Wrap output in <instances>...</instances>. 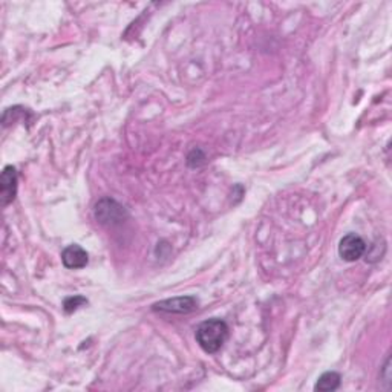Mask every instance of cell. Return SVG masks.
<instances>
[{
  "mask_svg": "<svg viewBox=\"0 0 392 392\" xmlns=\"http://www.w3.org/2000/svg\"><path fill=\"white\" fill-rule=\"evenodd\" d=\"M84 303H88V301H86L83 296H72V297L66 299L65 303H63V308H65L66 313L71 314V313H74V311H77L78 307H82V305H84Z\"/></svg>",
  "mask_w": 392,
  "mask_h": 392,
  "instance_id": "cell-8",
  "label": "cell"
},
{
  "mask_svg": "<svg viewBox=\"0 0 392 392\" xmlns=\"http://www.w3.org/2000/svg\"><path fill=\"white\" fill-rule=\"evenodd\" d=\"M341 380L342 377L338 373H334V371H328V373H323L321 377L317 378V383L314 389L316 391H336L338 387H341Z\"/></svg>",
  "mask_w": 392,
  "mask_h": 392,
  "instance_id": "cell-7",
  "label": "cell"
},
{
  "mask_svg": "<svg viewBox=\"0 0 392 392\" xmlns=\"http://www.w3.org/2000/svg\"><path fill=\"white\" fill-rule=\"evenodd\" d=\"M367 251V244L363 239L356 233H348L341 239L338 244V255L347 262H356Z\"/></svg>",
  "mask_w": 392,
  "mask_h": 392,
  "instance_id": "cell-4",
  "label": "cell"
},
{
  "mask_svg": "<svg viewBox=\"0 0 392 392\" xmlns=\"http://www.w3.org/2000/svg\"><path fill=\"white\" fill-rule=\"evenodd\" d=\"M88 253L83 247H80L78 244H72L69 247H66L62 253V262L66 268L69 270H80L84 268L88 265Z\"/></svg>",
  "mask_w": 392,
  "mask_h": 392,
  "instance_id": "cell-6",
  "label": "cell"
},
{
  "mask_svg": "<svg viewBox=\"0 0 392 392\" xmlns=\"http://www.w3.org/2000/svg\"><path fill=\"white\" fill-rule=\"evenodd\" d=\"M128 216V210L117 203L115 199L103 198L95 205V218L100 224L117 225L122 224Z\"/></svg>",
  "mask_w": 392,
  "mask_h": 392,
  "instance_id": "cell-2",
  "label": "cell"
},
{
  "mask_svg": "<svg viewBox=\"0 0 392 392\" xmlns=\"http://www.w3.org/2000/svg\"><path fill=\"white\" fill-rule=\"evenodd\" d=\"M196 342L205 353L214 354L224 347L229 338V327L221 319H209L196 328Z\"/></svg>",
  "mask_w": 392,
  "mask_h": 392,
  "instance_id": "cell-1",
  "label": "cell"
},
{
  "mask_svg": "<svg viewBox=\"0 0 392 392\" xmlns=\"http://www.w3.org/2000/svg\"><path fill=\"white\" fill-rule=\"evenodd\" d=\"M17 195V172L12 165H6L0 178V198L2 205H8L16 199Z\"/></svg>",
  "mask_w": 392,
  "mask_h": 392,
  "instance_id": "cell-5",
  "label": "cell"
},
{
  "mask_svg": "<svg viewBox=\"0 0 392 392\" xmlns=\"http://www.w3.org/2000/svg\"><path fill=\"white\" fill-rule=\"evenodd\" d=\"M198 308V299L194 296H181L174 299H165V301L154 303L152 310L159 313H172V314H189Z\"/></svg>",
  "mask_w": 392,
  "mask_h": 392,
  "instance_id": "cell-3",
  "label": "cell"
}]
</instances>
